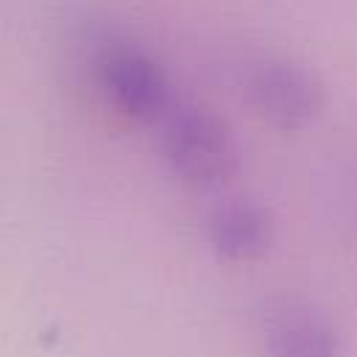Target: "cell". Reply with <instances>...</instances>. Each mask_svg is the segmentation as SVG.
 Returning <instances> with one entry per match:
<instances>
[{"label":"cell","mask_w":357,"mask_h":357,"mask_svg":"<svg viewBox=\"0 0 357 357\" xmlns=\"http://www.w3.org/2000/svg\"><path fill=\"white\" fill-rule=\"evenodd\" d=\"M100 89L112 106L137 123H151L167 112V78L162 67L131 45H103L95 59Z\"/></svg>","instance_id":"7a4b0ae2"},{"label":"cell","mask_w":357,"mask_h":357,"mask_svg":"<svg viewBox=\"0 0 357 357\" xmlns=\"http://www.w3.org/2000/svg\"><path fill=\"white\" fill-rule=\"evenodd\" d=\"M271 237H273L271 215L262 204L251 198L223 201L209 215V243L226 259L234 262L257 259L268 251Z\"/></svg>","instance_id":"5b68a950"},{"label":"cell","mask_w":357,"mask_h":357,"mask_svg":"<svg viewBox=\"0 0 357 357\" xmlns=\"http://www.w3.org/2000/svg\"><path fill=\"white\" fill-rule=\"evenodd\" d=\"M248 95L257 112L282 131L307 126L324 103L321 81L287 59L259 61L248 75Z\"/></svg>","instance_id":"3957f363"},{"label":"cell","mask_w":357,"mask_h":357,"mask_svg":"<svg viewBox=\"0 0 357 357\" xmlns=\"http://www.w3.org/2000/svg\"><path fill=\"white\" fill-rule=\"evenodd\" d=\"M162 151L176 176L201 187L231 178L240 165L231 128L201 106H178L167 114Z\"/></svg>","instance_id":"6da1fadb"},{"label":"cell","mask_w":357,"mask_h":357,"mask_svg":"<svg viewBox=\"0 0 357 357\" xmlns=\"http://www.w3.org/2000/svg\"><path fill=\"white\" fill-rule=\"evenodd\" d=\"M262 337L268 357H337V337L326 318L298 301L268 307Z\"/></svg>","instance_id":"277c9868"}]
</instances>
